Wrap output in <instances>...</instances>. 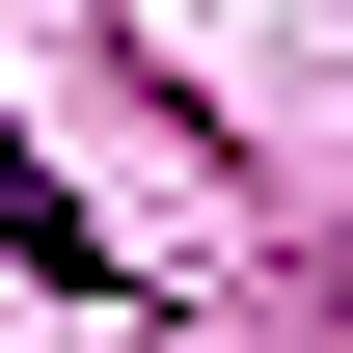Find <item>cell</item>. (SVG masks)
<instances>
[{
    "instance_id": "cell-1",
    "label": "cell",
    "mask_w": 353,
    "mask_h": 353,
    "mask_svg": "<svg viewBox=\"0 0 353 353\" xmlns=\"http://www.w3.org/2000/svg\"><path fill=\"white\" fill-rule=\"evenodd\" d=\"M0 245H28V272H54V245H82V218H54V163H28V136H0Z\"/></svg>"
}]
</instances>
